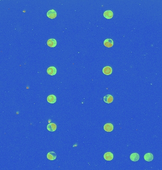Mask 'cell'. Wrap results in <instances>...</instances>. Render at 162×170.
Listing matches in <instances>:
<instances>
[{
  "instance_id": "6da1fadb",
  "label": "cell",
  "mask_w": 162,
  "mask_h": 170,
  "mask_svg": "<svg viewBox=\"0 0 162 170\" xmlns=\"http://www.w3.org/2000/svg\"><path fill=\"white\" fill-rule=\"evenodd\" d=\"M46 16L49 19H54L56 18L57 16V12L54 10H50L47 12Z\"/></svg>"
},
{
  "instance_id": "7a4b0ae2",
  "label": "cell",
  "mask_w": 162,
  "mask_h": 170,
  "mask_svg": "<svg viewBox=\"0 0 162 170\" xmlns=\"http://www.w3.org/2000/svg\"><path fill=\"white\" fill-rule=\"evenodd\" d=\"M46 71H47V74H49V75H51V76L55 75L57 74V69L54 66L49 67V68H47Z\"/></svg>"
},
{
  "instance_id": "3957f363",
  "label": "cell",
  "mask_w": 162,
  "mask_h": 170,
  "mask_svg": "<svg viewBox=\"0 0 162 170\" xmlns=\"http://www.w3.org/2000/svg\"><path fill=\"white\" fill-rule=\"evenodd\" d=\"M102 72L106 75H110L112 73V69L110 66H105L102 69Z\"/></svg>"
},
{
  "instance_id": "277c9868",
  "label": "cell",
  "mask_w": 162,
  "mask_h": 170,
  "mask_svg": "<svg viewBox=\"0 0 162 170\" xmlns=\"http://www.w3.org/2000/svg\"><path fill=\"white\" fill-rule=\"evenodd\" d=\"M103 16L107 19H111L113 17V13L110 10H107L104 12Z\"/></svg>"
},
{
  "instance_id": "5b68a950",
  "label": "cell",
  "mask_w": 162,
  "mask_h": 170,
  "mask_svg": "<svg viewBox=\"0 0 162 170\" xmlns=\"http://www.w3.org/2000/svg\"><path fill=\"white\" fill-rule=\"evenodd\" d=\"M104 158L105 160L108 161H111L113 159V154L111 152H106L104 154Z\"/></svg>"
},
{
  "instance_id": "8992f818",
  "label": "cell",
  "mask_w": 162,
  "mask_h": 170,
  "mask_svg": "<svg viewBox=\"0 0 162 170\" xmlns=\"http://www.w3.org/2000/svg\"><path fill=\"white\" fill-rule=\"evenodd\" d=\"M103 44L106 47L110 48L113 46L114 44V42L111 39H106L104 40Z\"/></svg>"
},
{
  "instance_id": "52a82bcc",
  "label": "cell",
  "mask_w": 162,
  "mask_h": 170,
  "mask_svg": "<svg viewBox=\"0 0 162 170\" xmlns=\"http://www.w3.org/2000/svg\"><path fill=\"white\" fill-rule=\"evenodd\" d=\"M104 101L107 104L111 103L113 101V97L110 95H107L104 96L103 97Z\"/></svg>"
},
{
  "instance_id": "ba28073f",
  "label": "cell",
  "mask_w": 162,
  "mask_h": 170,
  "mask_svg": "<svg viewBox=\"0 0 162 170\" xmlns=\"http://www.w3.org/2000/svg\"><path fill=\"white\" fill-rule=\"evenodd\" d=\"M47 101L51 104H55L57 101V97L54 95H49L47 97Z\"/></svg>"
},
{
  "instance_id": "9c48e42d",
  "label": "cell",
  "mask_w": 162,
  "mask_h": 170,
  "mask_svg": "<svg viewBox=\"0 0 162 170\" xmlns=\"http://www.w3.org/2000/svg\"><path fill=\"white\" fill-rule=\"evenodd\" d=\"M47 158L51 161L55 160L57 158V154L54 152H50L47 154Z\"/></svg>"
},
{
  "instance_id": "30bf717a",
  "label": "cell",
  "mask_w": 162,
  "mask_h": 170,
  "mask_svg": "<svg viewBox=\"0 0 162 170\" xmlns=\"http://www.w3.org/2000/svg\"><path fill=\"white\" fill-rule=\"evenodd\" d=\"M104 129L107 132H111L113 130V125L110 123H108L104 125Z\"/></svg>"
},
{
  "instance_id": "8fae6325",
  "label": "cell",
  "mask_w": 162,
  "mask_h": 170,
  "mask_svg": "<svg viewBox=\"0 0 162 170\" xmlns=\"http://www.w3.org/2000/svg\"><path fill=\"white\" fill-rule=\"evenodd\" d=\"M144 159L147 162H151L154 159V155L152 153H148L144 155Z\"/></svg>"
},
{
  "instance_id": "7c38bea8",
  "label": "cell",
  "mask_w": 162,
  "mask_h": 170,
  "mask_svg": "<svg viewBox=\"0 0 162 170\" xmlns=\"http://www.w3.org/2000/svg\"><path fill=\"white\" fill-rule=\"evenodd\" d=\"M139 155L138 153H132L130 155V159L131 161L133 162H137L139 160Z\"/></svg>"
},
{
  "instance_id": "4fadbf2b",
  "label": "cell",
  "mask_w": 162,
  "mask_h": 170,
  "mask_svg": "<svg viewBox=\"0 0 162 170\" xmlns=\"http://www.w3.org/2000/svg\"><path fill=\"white\" fill-rule=\"evenodd\" d=\"M57 44V42L55 39H49L47 41V45L50 47H55Z\"/></svg>"
},
{
  "instance_id": "5bb4252c",
  "label": "cell",
  "mask_w": 162,
  "mask_h": 170,
  "mask_svg": "<svg viewBox=\"0 0 162 170\" xmlns=\"http://www.w3.org/2000/svg\"><path fill=\"white\" fill-rule=\"evenodd\" d=\"M47 129L49 131L54 132L57 129V125L54 123H50L47 125Z\"/></svg>"
}]
</instances>
